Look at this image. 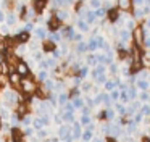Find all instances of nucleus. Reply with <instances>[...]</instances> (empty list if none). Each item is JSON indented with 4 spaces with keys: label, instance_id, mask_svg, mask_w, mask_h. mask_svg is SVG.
I'll return each mask as SVG.
<instances>
[{
    "label": "nucleus",
    "instance_id": "nucleus-1",
    "mask_svg": "<svg viewBox=\"0 0 150 142\" xmlns=\"http://www.w3.org/2000/svg\"><path fill=\"white\" fill-rule=\"evenodd\" d=\"M103 15H105V10H103V8L98 10V11H97V16H103Z\"/></svg>",
    "mask_w": 150,
    "mask_h": 142
},
{
    "label": "nucleus",
    "instance_id": "nucleus-2",
    "mask_svg": "<svg viewBox=\"0 0 150 142\" xmlns=\"http://www.w3.org/2000/svg\"><path fill=\"white\" fill-rule=\"evenodd\" d=\"M144 3V0H136V5H142Z\"/></svg>",
    "mask_w": 150,
    "mask_h": 142
}]
</instances>
